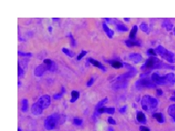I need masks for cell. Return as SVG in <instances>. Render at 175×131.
Returning <instances> with one entry per match:
<instances>
[{
	"label": "cell",
	"instance_id": "1",
	"mask_svg": "<svg viewBox=\"0 0 175 131\" xmlns=\"http://www.w3.org/2000/svg\"><path fill=\"white\" fill-rule=\"evenodd\" d=\"M65 122V116L59 113H53L45 120V128L47 130H53L58 126L63 124Z\"/></svg>",
	"mask_w": 175,
	"mask_h": 131
},
{
	"label": "cell",
	"instance_id": "2",
	"mask_svg": "<svg viewBox=\"0 0 175 131\" xmlns=\"http://www.w3.org/2000/svg\"><path fill=\"white\" fill-rule=\"evenodd\" d=\"M56 70V64L54 62H53L50 59H45L43 61V63L37 66L34 70V75L36 77H42L43 74L45 73L47 70L49 71H54Z\"/></svg>",
	"mask_w": 175,
	"mask_h": 131
},
{
	"label": "cell",
	"instance_id": "3",
	"mask_svg": "<svg viewBox=\"0 0 175 131\" xmlns=\"http://www.w3.org/2000/svg\"><path fill=\"white\" fill-rule=\"evenodd\" d=\"M161 68H172L171 66H168L166 64H164L160 60H158L157 57H150L144 63V64L142 66L143 70H154V69H161Z\"/></svg>",
	"mask_w": 175,
	"mask_h": 131
},
{
	"label": "cell",
	"instance_id": "4",
	"mask_svg": "<svg viewBox=\"0 0 175 131\" xmlns=\"http://www.w3.org/2000/svg\"><path fill=\"white\" fill-rule=\"evenodd\" d=\"M141 105H142V107L144 111L151 112V111L155 110L158 107V101L154 97H152L150 95H145L142 99Z\"/></svg>",
	"mask_w": 175,
	"mask_h": 131
},
{
	"label": "cell",
	"instance_id": "5",
	"mask_svg": "<svg viewBox=\"0 0 175 131\" xmlns=\"http://www.w3.org/2000/svg\"><path fill=\"white\" fill-rule=\"evenodd\" d=\"M155 51L160 57H162L163 59H165L168 63H175V55H174V53H172V51L166 49L163 46H161V45L158 46L155 49Z\"/></svg>",
	"mask_w": 175,
	"mask_h": 131
},
{
	"label": "cell",
	"instance_id": "6",
	"mask_svg": "<svg viewBox=\"0 0 175 131\" xmlns=\"http://www.w3.org/2000/svg\"><path fill=\"white\" fill-rule=\"evenodd\" d=\"M136 86L138 87H146V88H155L156 84L152 82L151 78H144L138 80L136 83Z\"/></svg>",
	"mask_w": 175,
	"mask_h": 131
},
{
	"label": "cell",
	"instance_id": "7",
	"mask_svg": "<svg viewBox=\"0 0 175 131\" xmlns=\"http://www.w3.org/2000/svg\"><path fill=\"white\" fill-rule=\"evenodd\" d=\"M36 103L39 105V107L42 110L47 109L49 107L50 103H51V97L49 95H47V94H45V95L41 96Z\"/></svg>",
	"mask_w": 175,
	"mask_h": 131
},
{
	"label": "cell",
	"instance_id": "8",
	"mask_svg": "<svg viewBox=\"0 0 175 131\" xmlns=\"http://www.w3.org/2000/svg\"><path fill=\"white\" fill-rule=\"evenodd\" d=\"M151 78L155 84H167L166 76H160L158 72H153Z\"/></svg>",
	"mask_w": 175,
	"mask_h": 131
},
{
	"label": "cell",
	"instance_id": "9",
	"mask_svg": "<svg viewBox=\"0 0 175 131\" xmlns=\"http://www.w3.org/2000/svg\"><path fill=\"white\" fill-rule=\"evenodd\" d=\"M136 74H137V70L133 68L132 70H130L128 72H126V73L119 76L118 78H116V81H126L129 78H133Z\"/></svg>",
	"mask_w": 175,
	"mask_h": 131
},
{
	"label": "cell",
	"instance_id": "10",
	"mask_svg": "<svg viewBox=\"0 0 175 131\" xmlns=\"http://www.w3.org/2000/svg\"><path fill=\"white\" fill-rule=\"evenodd\" d=\"M128 57H129V59L131 62H133L134 63H139L143 60V57L139 53H130L129 54Z\"/></svg>",
	"mask_w": 175,
	"mask_h": 131
},
{
	"label": "cell",
	"instance_id": "11",
	"mask_svg": "<svg viewBox=\"0 0 175 131\" xmlns=\"http://www.w3.org/2000/svg\"><path fill=\"white\" fill-rule=\"evenodd\" d=\"M89 62H90L92 65H94L95 67H97V68L101 69L104 72H106V71H107V70H106V68L104 67V65L102 63H100L99 61L95 60V59H93V58H89Z\"/></svg>",
	"mask_w": 175,
	"mask_h": 131
},
{
	"label": "cell",
	"instance_id": "12",
	"mask_svg": "<svg viewBox=\"0 0 175 131\" xmlns=\"http://www.w3.org/2000/svg\"><path fill=\"white\" fill-rule=\"evenodd\" d=\"M125 44H126V46L129 47V48L134 47V46H138V47H140V46H141L140 41H136V40H130V39L125 41Z\"/></svg>",
	"mask_w": 175,
	"mask_h": 131
},
{
	"label": "cell",
	"instance_id": "13",
	"mask_svg": "<svg viewBox=\"0 0 175 131\" xmlns=\"http://www.w3.org/2000/svg\"><path fill=\"white\" fill-rule=\"evenodd\" d=\"M126 86H127V82L126 81H118L112 85L113 89H115V90L123 89V88H125Z\"/></svg>",
	"mask_w": 175,
	"mask_h": 131
},
{
	"label": "cell",
	"instance_id": "14",
	"mask_svg": "<svg viewBox=\"0 0 175 131\" xmlns=\"http://www.w3.org/2000/svg\"><path fill=\"white\" fill-rule=\"evenodd\" d=\"M165 76H166L167 84H175V73L170 72V73H167Z\"/></svg>",
	"mask_w": 175,
	"mask_h": 131
},
{
	"label": "cell",
	"instance_id": "15",
	"mask_svg": "<svg viewBox=\"0 0 175 131\" xmlns=\"http://www.w3.org/2000/svg\"><path fill=\"white\" fill-rule=\"evenodd\" d=\"M103 27H104V32L106 33V34H107V36L109 37V38H113V36H114V31L112 30V29H110L105 23H103Z\"/></svg>",
	"mask_w": 175,
	"mask_h": 131
},
{
	"label": "cell",
	"instance_id": "16",
	"mask_svg": "<svg viewBox=\"0 0 175 131\" xmlns=\"http://www.w3.org/2000/svg\"><path fill=\"white\" fill-rule=\"evenodd\" d=\"M97 112H98V113H110V114H113V113H115V109H114L113 107H109V108H107V107H101V108L97 109Z\"/></svg>",
	"mask_w": 175,
	"mask_h": 131
},
{
	"label": "cell",
	"instance_id": "17",
	"mask_svg": "<svg viewBox=\"0 0 175 131\" xmlns=\"http://www.w3.org/2000/svg\"><path fill=\"white\" fill-rule=\"evenodd\" d=\"M32 113L34 115H39V114H41L43 113V110L39 107V105L37 103H34L32 106Z\"/></svg>",
	"mask_w": 175,
	"mask_h": 131
},
{
	"label": "cell",
	"instance_id": "18",
	"mask_svg": "<svg viewBox=\"0 0 175 131\" xmlns=\"http://www.w3.org/2000/svg\"><path fill=\"white\" fill-rule=\"evenodd\" d=\"M162 26L164 28H166L167 31H171L172 29L173 28V25L169 20H164L163 22H162Z\"/></svg>",
	"mask_w": 175,
	"mask_h": 131
},
{
	"label": "cell",
	"instance_id": "19",
	"mask_svg": "<svg viewBox=\"0 0 175 131\" xmlns=\"http://www.w3.org/2000/svg\"><path fill=\"white\" fill-rule=\"evenodd\" d=\"M167 112H168V114L172 118L173 122H175V104L170 105V106L168 107Z\"/></svg>",
	"mask_w": 175,
	"mask_h": 131
},
{
	"label": "cell",
	"instance_id": "20",
	"mask_svg": "<svg viewBox=\"0 0 175 131\" xmlns=\"http://www.w3.org/2000/svg\"><path fill=\"white\" fill-rule=\"evenodd\" d=\"M80 97V93L78 91H72L71 92V99H70V102L71 103H74L78 99V98Z\"/></svg>",
	"mask_w": 175,
	"mask_h": 131
},
{
	"label": "cell",
	"instance_id": "21",
	"mask_svg": "<svg viewBox=\"0 0 175 131\" xmlns=\"http://www.w3.org/2000/svg\"><path fill=\"white\" fill-rule=\"evenodd\" d=\"M138 30V26H133V27L131 28V30L130 32V36L129 37H130V40H134L135 39Z\"/></svg>",
	"mask_w": 175,
	"mask_h": 131
},
{
	"label": "cell",
	"instance_id": "22",
	"mask_svg": "<svg viewBox=\"0 0 175 131\" xmlns=\"http://www.w3.org/2000/svg\"><path fill=\"white\" fill-rule=\"evenodd\" d=\"M152 116L157 120V122H159V123H163V122H165L164 116H163L162 113H153Z\"/></svg>",
	"mask_w": 175,
	"mask_h": 131
},
{
	"label": "cell",
	"instance_id": "23",
	"mask_svg": "<svg viewBox=\"0 0 175 131\" xmlns=\"http://www.w3.org/2000/svg\"><path fill=\"white\" fill-rule=\"evenodd\" d=\"M137 119H138V121L139 122H143V123L146 122V118H145V115L142 112H138V113H137Z\"/></svg>",
	"mask_w": 175,
	"mask_h": 131
},
{
	"label": "cell",
	"instance_id": "24",
	"mask_svg": "<svg viewBox=\"0 0 175 131\" xmlns=\"http://www.w3.org/2000/svg\"><path fill=\"white\" fill-rule=\"evenodd\" d=\"M21 110L25 113L28 110V100L26 99H22V107H21Z\"/></svg>",
	"mask_w": 175,
	"mask_h": 131
},
{
	"label": "cell",
	"instance_id": "25",
	"mask_svg": "<svg viewBox=\"0 0 175 131\" xmlns=\"http://www.w3.org/2000/svg\"><path fill=\"white\" fill-rule=\"evenodd\" d=\"M116 29H118V31H122V32H126L128 31V27L121 23H116Z\"/></svg>",
	"mask_w": 175,
	"mask_h": 131
},
{
	"label": "cell",
	"instance_id": "26",
	"mask_svg": "<svg viewBox=\"0 0 175 131\" xmlns=\"http://www.w3.org/2000/svg\"><path fill=\"white\" fill-rule=\"evenodd\" d=\"M111 63V66L115 69H119V68H122L124 66L123 63H120L119 61H113Z\"/></svg>",
	"mask_w": 175,
	"mask_h": 131
},
{
	"label": "cell",
	"instance_id": "27",
	"mask_svg": "<svg viewBox=\"0 0 175 131\" xmlns=\"http://www.w3.org/2000/svg\"><path fill=\"white\" fill-rule=\"evenodd\" d=\"M140 29L144 32V33H146L148 34L149 33V26L146 23H141L140 25Z\"/></svg>",
	"mask_w": 175,
	"mask_h": 131
},
{
	"label": "cell",
	"instance_id": "28",
	"mask_svg": "<svg viewBox=\"0 0 175 131\" xmlns=\"http://www.w3.org/2000/svg\"><path fill=\"white\" fill-rule=\"evenodd\" d=\"M62 52L66 55H67V56H69V57H73L75 55V53L73 52V51H71L70 49H66V48H63L62 49Z\"/></svg>",
	"mask_w": 175,
	"mask_h": 131
},
{
	"label": "cell",
	"instance_id": "29",
	"mask_svg": "<svg viewBox=\"0 0 175 131\" xmlns=\"http://www.w3.org/2000/svg\"><path fill=\"white\" fill-rule=\"evenodd\" d=\"M107 101H108V99H107V98H105V99H104L102 101H100V102H99V103L97 104V106H96V110L99 109V108H101V107H103L104 105L107 102Z\"/></svg>",
	"mask_w": 175,
	"mask_h": 131
},
{
	"label": "cell",
	"instance_id": "30",
	"mask_svg": "<svg viewBox=\"0 0 175 131\" xmlns=\"http://www.w3.org/2000/svg\"><path fill=\"white\" fill-rule=\"evenodd\" d=\"M64 93H65V91H64V87H62V91H61V93H59L54 94L53 99H61V98L62 97V95H63Z\"/></svg>",
	"mask_w": 175,
	"mask_h": 131
},
{
	"label": "cell",
	"instance_id": "31",
	"mask_svg": "<svg viewBox=\"0 0 175 131\" xmlns=\"http://www.w3.org/2000/svg\"><path fill=\"white\" fill-rule=\"evenodd\" d=\"M147 54H148V55H150L151 57H156V55H157L156 51H155L154 49H149L147 50Z\"/></svg>",
	"mask_w": 175,
	"mask_h": 131
},
{
	"label": "cell",
	"instance_id": "32",
	"mask_svg": "<svg viewBox=\"0 0 175 131\" xmlns=\"http://www.w3.org/2000/svg\"><path fill=\"white\" fill-rule=\"evenodd\" d=\"M18 55L19 56H24V57H31L33 55L31 53H25V52H22V51H19Z\"/></svg>",
	"mask_w": 175,
	"mask_h": 131
},
{
	"label": "cell",
	"instance_id": "33",
	"mask_svg": "<svg viewBox=\"0 0 175 131\" xmlns=\"http://www.w3.org/2000/svg\"><path fill=\"white\" fill-rule=\"evenodd\" d=\"M87 53H88V52H87L86 50H82V51H81V53H80V55L77 56V60H78V61L81 60L82 58H83V57H84V56L87 55Z\"/></svg>",
	"mask_w": 175,
	"mask_h": 131
},
{
	"label": "cell",
	"instance_id": "34",
	"mask_svg": "<svg viewBox=\"0 0 175 131\" xmlns=\"http://www.w3.org/2000/svg\"><path fill=\"white\" fill-rule=\"evenodd\" d=\"M74 124L76 126H81L82 124V120L80 118H75L74 119Z\"/></svg>",
	"mask_w": 175,
	"mask_h": 131
},
{
	"label": "cell",
	"instance_id": "35",
	"mask_svg": "<svg viewBox=\"0 0 175 131\" xmlns=\"http://www.w3.org/2000/svg\"><path fill=\"white\" fill-rule=\"evenodd\" d=\"M94 82H95V78H91L89 81L87 82V86L88 87H90L94 84Z\"/></svg>",
	"mask_w": 175,
	"mask_h": 131
},
{
	"label": "cell",
	"instance_id": "36",
	"mask_svg": "<svg viewBox=\"0 0 175 131\" xmlns=\"http://www.w3.org/2000/svg\"><path fill=\"white\" fill-rule=\"evenodd\" d=\"M67 36L71 39V44H72V46H75V41L74 37H73V35L71 34H68Z\"/></svg>",
	"mask_w": 175,
	"mask_h": 131
},
{
	"label": "cell",
	"instance_id": "37",
	"mask_svg": "<svg viewBox=\"0 0 175 131\" xmlns=\"http://www.w3.org/2000/svg\"><path fill=\"white\" fill-rule=\"evenodd\" d=\"M18 70H19V78H21V77H22V75L24 74V70L21 69V67H20V65H19V64L18 65Z\"/></svg>",
	"mask_w": 175,
	"mask_h": 131
},
{
	"label": "cell",
	"instance_id": "38",
	"mask_svg": "<svg viewBox=\"0 0 175 131\" xmlns=\"http://www.w3.org/2000/svg\"><path fill=\"white\" fill-rule=\"evenodd\" d=\"M108 122L110 123V124H112V125H116V121L112 118V117H109L108 118Z\"/></svg>",
	"mask_w": 175,
	"mask_h": 131
},
{
	"label": "cell",
	"instance_id": "39",
	"mask_svg": "<svg viewBox=\"0 0 175 131\" xmlns=\"http://www.w3.org/2000/svg\"><path fill=\"white\" fill-rule=\"evenodd\" d=\"M139 130L140 131H150V129L147 127H144V126H140Z\"/></svg>",
	"mask_w": 175,
	"mask_h": 131
},
{
	"label": "cell",
	"instance_id": "40",
	"mask_svg": "<svg viewBox=\"0 0 175 131\" xmlns=\"http://www.w3.org/2000/svg\"><path fill=\"white\" fill-rule=\"evenodd\" d=\"M126 108H127V106H124V107H121V108L119 109V112H120L121 113H125V110H126Z\"/></svg>",
	"mask_w": 175,
	"mask_h": 131
},
{
	"label": "cell",
	"instance_id": "41",
	"mask_svg": "<svg viewBox=\"0 0 175 131\" xmlns=\"http://www.w3.org/2000/svg\"><path fill=\"white\" fill-rule=\"evenodd\" d=\"M171 100H172V101H175V91H174V93H173V95L171 97V99H170Z\"/></svg>",
	"mask_w": 175,
	"mask_h": 131
},
{
	"label": "cell",
	"instance_id": "42",
	"mask_svg": "<svg viewBox=\"0 0 175 131\" xmlns=\"http://www.w3.org/2000/svg\"><path fill=\"white\" fill-rule=\"evenodd\" d=\"M157 94H158V95H161V94H162V91L160 90V89H158V90L157 91Z\"/></svg>",
	"mask_w": 175,
	"mask_h": 131
},
{
	"label": "cell",
	"instance_id": "43",
	"mask_svg": "<svg viewBox=\"0 0 175 131\" xmlns=\"http://www.w3.org/2000/svg\"><path fill=\"white\" fill-rule=\"evenodd\" d=\"M109 131H114V129L112 128H109Z\"/></svg>",
	"mask_w": 175,
	"mask_h": 131
},
{
	"label": "cell",
	"instance_id": "44",
	"mask_svg": "<svg viewBox=\"0 0 175 131\" xmlns=\"http://www.w3.org/2000/svg\"><path fill=\"white\" fill-rule=\"evenodd\" d=\"M124 20H125V21H130V19H127V18H125V19H124Z\"/></svg>",
	"mask_w": 175,
	"mask_h": 131
},
{
	"label": "cell",
	"instance_id": "45",
	"mask_svg": "<svg viewBox=\"0 0 175 131\" xmlns=\"http://www.w3.org/2000/svg\"><path fill=\"white\" fill-rule=\"evenodd\" d=\"M48 30H49V32H51V31H52V28H51V26H49V28H48Z\"/></svg>",
	"mask_w": 175,
	"mask_h": 131
},
{
	"label": "cell",
	"instance_id": "46",
	"mask_svg": "<svg viewBox=\"0 0 175 131\" xmlns=\"http://www.w3.org/2000/svg\"><path fill=\"white\" fill-rule=\"evenodd\" d=\"M53 20H55V21H57V20H59V19H53Z\"/></svg>",
	"mask_w": 175,
	"mask_h": 131
},
{
	"label": "cell",
	"instance_id": "47",
	"mask_svg": "<svg viewBox=\"0 0 175 131\" xmlns=\"http://www.w3.org/2000/svg\"><path fill=\"white\" fill-rule=\"evenodd\" d=\"M173 34H174V35H175V27L173 28Z\"/></svg>",
	"mask_w": 175,
	"mask_h": 131
},
{
	"label": "cell",
	"instance_id": "48",
	"mask_svg": "<svg viewBox=\"0 0 175 131\" xmlns=\"http://www.w3.org/2000/svg\"><path fill=\"white\" fill-rule=\"evenodd\" d=\"M18 131H22V130H21V128H18Z\"/></svg>",
	"mask_w": 175,
	"mask_h": 131
}]
</instances>
